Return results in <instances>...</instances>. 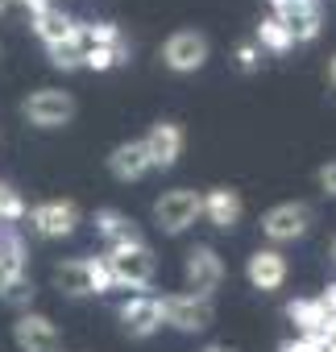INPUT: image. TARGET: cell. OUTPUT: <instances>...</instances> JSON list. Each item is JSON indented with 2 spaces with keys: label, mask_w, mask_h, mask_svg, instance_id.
<instances>
[{
  "label": "cell",
  "mask_w": 336,
  "mask_h": 352,
  "mask_svg": "<svg viewBox=\"0 0 336 352\" xmlns=\"http://www.w3.org/2000/svg\"><path fill=\"white\" fill-rule=\"evenodd\" d=\"M108 274H112V286H129V290H145L158 274V261H154V249L145 241H133V245H116L108 249L104 257Z\"/></svg>",
  "instance_id": "cell-1"
},
{
  "label": "cell",
  "mask_w": 336,
  "mask_h": 352,
  "mask_svg": "<svg viewBox=\"0 0 336 352\" xmlns=\"http://www.w3.org/2000/svg\"><path fill=\"white\" fill-rule=\"evenodd\" d=\"M54 286L71 298L83 294H108L112 290V274L104 265V257H71L63 265H54Z\"/></svg>",
  "instance_id": "cell-2"
},
{
  "label": "cell",
  "mask_w": 336,
  "mask_h": 352,
  "mask_svg": "<svg viewBox=\"0 0 336 352\" xmlns=\"http://www.w3.org/2000/svg\"><path fill=\"white\" fill-rule=\"evenodd\" d=\"M212 319H216L212 298H200V294H171V298H162V323H171L175 331H208Z\"/></svg>",
  "instance_id": "cell-3"
},
{
  "label": "cell",
  "mask_w": 336,
  "mask_h": 352,
  "mask_svg": "<svg viewBox=\"0 0 336 352\" xmlns=\"http://www.w3.org/2000/svg\"><path fill=\"white\" fill-rule=\"evenodd\" d=\"M154 220H158V228L166 232V236H179V232H187L196 220H200V195L196 191H166L158 204H154Z\"/></svg>",
  "instance_id": "cell-4"
},
{
  "label": "cell",
  "mask_w": 336,
  "mask_h": 352,
  "mask_svg": "<svg viewBox=\"0 0 336 352\" xmlns=\"http://www.w3.org/2000/svg\"><path fill=\"white\" fill-rule=\"evenodd\" d=\"M162 63L171 67L175 75L200 71V67L208 63V38H204L200 30H179V34H171V38H166V46H162Z\"/></svg>",
  "instance_id": "cell-5"
},
{
  "label": "cell",
  "mask_w": 336,
  "mask_h": 352,
  "mask_svg": "<svg viewBox=\"0 0 336 352\" xmlns=\"http://www.w3.org/2000/svg\"><path fill=\"white\" fill-rule=\"evenodd\" d=\"M25 120L38 124V129H59L75 116V96L71 91H59V87H42L25 100Z\"/></svg>",
  "instance_id": "cell-6"
},
{
  "label": "cell",
  "mask_w": 336,
  "mask_h": 352,
  "mask_svg": "<svg viewBox=\"0 0 336 352\" xmlns=\"http://www.w3.org/2000/svg\"><path fill=\"white\" fill-rule=\"evenodd\" d=\"M274 5V21L286 25V34L295 42H315L324 13H319V0H270Z\"/></svg>",
  "instance_id": "cell-7"
},
{
  "label": "cell",
  "mask_w": 336,
  "mask_h": 352,
  "mask_svg": "<svg viewBox=\"0 0 336 352\" xmlns=\"http://www.w3.org/2000/svg\"><path fill=\"white\" fill-rule=\"evenodd\" d=\"M307 228H311V208L307 204H278V208H270L262 216V232L270 241H278V245L299 241Z\"/></svg>",
  "instance_id": "cell-8"
},
{
  "label": "cell",
  "mask_w": 336,
  "mask_h": 352,
  "mask_svg": "<svg viewBox=\"0 0 336 352\" xmlns=\"http://www.w3.org/2000/svg\"><path fill=\"white\" fill-rule=\"evenodd\" d=\"M224 282V261L216 257L212 245H196L187 253V294H200V298H212V290Z\"/></svg>",
  "instance_id": "cell-9"
},
{
  "label": "cell",
  "mask_w": 336,
  "mask_h": 352,
  "mask_svg": "<svg viewBox=\"0 0 336 352\" xmlns=\"http://www.w3.org/2000/svg\"><path fill=\"white\" fill-rule=\"evenodd\" d=\"M79 224V208L71 199H54V204H38L30 212V228L46 241H59V236H71Z\"/></svg>",
  "instance_id": "cell-10"
},
{
  "label": "cell",
  "mask_w": 336,
  "mask_h": 352,
  "mask_svg": "<svg viewBox=\"0 0 336 352\" xmlns=\"http://www.w3.org/2000/svg\"><path fill=\"white\" fill-rule=\"evenodd\" d=\"M13 340H17L21 352H59V344H63L59 327H54L46 315H34V311H21V315H17Z\"/></svg>",
  "instance_id": "cell-11"
},
{
  "label": "cell",
  "mask_w": 336,
  "mask_h": 352,
  "mask_svg": "<svg viewBox=\"0 0 336 352\" xmlns=\"http://www.w3.org/2000/svg\"><path fill=\"white\" fill-rule=\"evenodd\" d=\"M145 153H149V166L158 170H171L179 157H183V129L175 120H158L149 133H145Z\"/></svg>",
  "instance_id": "cell-12"
},
{
  "label": "cell",
  "mask_w": 336,
  "mask_h": 352,
  "mask_svg": "<svg viewBox=\"0 0 336 352\" xmlns=\"http://www.w3.org/2000/svg\"><path fill=\"white\" fill-rule=\"evenodd\" d=\"M120 327L133 340H145L162 327V298L154 294H133L129 302H120Z\"/></svg>",
  "instance_id": "cell-13"
},
{
  "label": "cell",
  "mask_w": 336,
  "mask_h": 352,
  "mask_svg": "<svg viewBox=\"0 0 336 352\" xmlns=\"http://www.w3.org/2000/svg\"><path fill=\"white\" fill-rule=\"evenodd\" d=\"M241 212H245V204H241V195L233 187H212L208 195H200V216H208L220 232L237 228L241 224Z\"/></svg>",
  "instance_id": "cell-14"
},
{
  "label": "cell",
  "mask_w": 336,
  "mask_h": 352,
  "mask_svg": "<svg viewBox=\"0 0 336 352\" xmlns=\"http://www.w3.org/2000/svg\"><path fill=\"white\" fill-rule=\"evenodd\" d=\"M286 319H291L303 336H311V340H319V344L332 340V319H328V311L319 307V298H295V302H286Z\"/></svg>",
  "instance_id": "cell-15"
},
{
  "label": "cell",
  "mask_w": 336,
  "mask_h": 352,
  "mask_svg": "<svg viewBox=\"0 0 336 352\" xmlns=\"http://www.w3.org/2000/svg\"><path fill=\"white\" fill-rule=\"evenodd\" d=\"M25 257H30V249H25L21 232L5 224L0 228V294H5L17 278H25Z\"/></svg>",
  "instance_id": "cell-16"
},
{
  "label": "cell",
  "mask_w": 336,
  "mask_h": 352,
  "mask_svg": "<svg viewBox=\"0 0 336 352\" xmlns=\"http://www.w3.org/2000/svg\"><path fill=\"white\" fill-rule=\"evenodd\" d=\"M108 170L116 174L120 183H137V179H145L154 166H149V153H145L141 141H120V145L108 153Z\"/></svg>",
  "instance_id": "cell-17"
},
{
  "label": "cell",
  "mask_w": 336,
  "mask_h": 352,
  "mask_svg": "<svg viewBox=\"0 0 336 352\" xmlns=\"http://www.w3.org/2000/svg\"><path fill=\"white\" fill-rule=\"evenodd\" d=\"M245 274H249V282H253L258 290H278V286L286 282V257H282L278 249H258V253L249 257Z\"/></svg>",
  "instance_id": "cell-18"
},
{
  "label": "cell",
  "mask_w": 336,
  "mask_h": 352,
  "mask_svg": "<svg viewBox=\"0 0 336 352\" xmlns=\"http://www.w3.org/2000/svg\"><path fill=\"white\" fill-rule=\"evenodd\" d=\"M96 232L116 249V245H133V241H141V232H137V224L125 216V212H116V208H100L96 212Z\"/></svg>",
  "instance_id": "cell-19"
},
{
  "label": "cell",
  "mask_w": 336,
  "mask_h": 352,
  "mask_svg": "<svg viewBox=\"0 0 336 352\" xmlns=\"http://www.w3.org/2000/svg\"><path fill=\"white\" fill-rule=\"evenodd\" d=\"M75 17H67L59 5H50V9H42V13H34V34L46 42V46H54V42H67V38H75Z\"/></svg>",
  "instance_id": "cell-20"
},
{
  "label": "cell",
  "mask_w": 336,
  "mask_h": 352,
  "mask_svg": "<svg viewBox=\"0 0 336 352\" xmlns=\"http://www.w3.org/2000/svg\"><path fill=\"white\" fill-rule=\"evenodd\" d=\"M75 38H79V46H83V50H96V46H125V34H120V25H112V21L79 25V30H75Z\"/></svg>",
  "instance_id": "cell-21"
},
{
  "label": "cell",
  "mask_w": 336,
  "mask_h": 352,
  "mask_svg": "<svg viewBox=\"0 0 336 352\" xmlns=\"http://www.w3.org/2000/svg\"><path fill=\"white\" fill-rule=\"evenodd\" d=\"M258 42H262L266 50H274V54H286V50L295 46V38L286 34V25L274 21V17H262V25H258Z\"/></svg>",
  "instance_id": "cell-22"
},
{
  "label": "cell",
  "mask_w": 336,
  "mask_h": 352,
  "mask_svg": "<svg viewBox=\"0 0 336 352\" xmlns=\"http://www.w3.org/2000/svg\"><path fill=\"white\" fill-rule=\"evenodd\" d=\"M46 54H50V67H59V71H79V67H83V46H79V38L54 42V46H46Z\"/></svg>",
  "instance_id": "cell-23"
},
{
  "label": "cell",
  "mask_w": 336,
  "mask_h": 352,
  "mask_svg": "<svg viewBox=\"0 0 336 352\" xmlns=\"http://www.w3.org/2000/svg\"><path fill=\"white\" fill-rule=\"evenodd\" d=\"M120 63H129V42H125V46H96V50H83V67H92V71H112V67H120Z\"/></svg>",
  "instance_id": "cell-24"
},
{
  "label": "cell",
  "mask_w": 336,
  "mask_h": 352,
  "mask_svg": "<svg viewBox=\"0 0 336 352\" xmlns=\"http://www.w3.org/2000/svg\"><path fill=\"white\" fill-rule=\"evenodd\" d=\"M17 220H25V199L5 183V187H0V224H17Z\"/></svg>",
  "instance_id": "cell-25"
},
{
  "label": "cell",
  "mask_w": 336,
  "mask_h": 352,
  "mask_svg": "<svg viewBox=\"0 0 336 352\" xmlns=\"http://www.w3.org/2000/svg\"><path fill=\"white\" fill-rule=\"evenodd\" d=\"M34 294H38V290H34V282H25V278H17V282H13V286L5 290V294H0V298H9L13 307H25V302H34Z\"/></svg>",
  "instance_id": "cell-26"
},
{
  "label": "cell",
  "mask_w": 336,
  "mask_h": 352,
  "mask_svg": "<svg viewBox=\"0 0 336 352\" xmlns=\"http://www.w3.org/2000/svg\"><path fill=\"white\" fill-rule=\"evenodd\" d=\"M258 63H262L258 42H241V46H237V67H241V71H258Z\"/></svg>",
  "instance_id": "cell-27"
},
{
  "label": "cell",
  "mask_w": 336,
  "mask_h": 352,
  "mask_svg": "<svg viewBox=\"0 0 336 352\" xmlns=\"http://www.w3.org/2000/svg\"><path fill=\"white\" fill-rule=\"evenodd\" d=\"M278 352H324V344H319V340H311V336H299V340H286Z\"/></svg>",
  "instance_id": "cell-28"
},
{
  "label": "cell",
  "mask_w": 336,
  "mask_h": 352,
  "mask_svg": "<svg viewBox=\"0 0 336 352\" xmlns=\"http://www.w3.org/2000/svg\"><path fill=\"white\" fill-rule=\"evenodd\" d=\"M319 187H324L328 195H336V162H328V166L319 170Z\"/></svg>",
  "instance_id": "cell-29"
},
{
  "label": "cell",
  "mask_w": 336,
  "mask_h": 352,
  "mask_svg": "<svg viewBox=\"0 0 336 352\" xmlns=\"http://www.w3.org/2000/svg\"><path fill=\"white\" fill-rule=\"evenodd\" d=\"M319 307L328 311V319H336V286H328V290L319 294Z\"/></svg>",
  "instance_id": "cell-30"
},
{
  "label": "cell",
  "mask_w": 336,
  "mask_h": 352,
  "mask_svg": "<svg viewBox=\"0 0 336 352\" xmlns=\"http://www.w3.org/2000/svg\"><path fill=\"white\" fill-rule=\"evenodd\" d=\"M21 5H25L30 13H42V9H50V5H54V0H21Z\"/></svg>",
  "instance_id": "cell-31"
},
{
  "label": "cell",
  "mask_w": 336,
  "mask_h": 352,
  "mask_svg": "<svg viewBox=\"0 0 336 352\" xmlns=\"http://www.w3.org/2000/svg\"><path fill=\"white\" fill-rule=\"evenodd\" d=\"M13 9H21V0H0V17H9Z\"/></svg>",
  "instance_id": "cell-32"
},
{
  "label": "cell",
  "mask_w": 336,
  "mask_h": 352,
  "mask_svg": "<svg viewBox=\"0 0 336 352\" xmlns=\"http://www.w3.org/2000/svg\"><path fill=\"white\" fill-rule=\"evenodd\" d=\"M200 352H233L229 344H208V348H200Z\"/></svg>",
  "instance_id": "cell-33"
},
{
  "label": "cell",
  "mask_w": 336,
  "mask_h": 352,
  "mask_svg": "<svg viewBox=\"0 0 336 352\" xmlns=\"http://www.w3.org/2000/svg\"><path fill=\"white\" fill-rule=\"evenodd\" d=\"M328 75H332V87H336V58L328 63Z\"/></svg>",
  "instance_id": "cell-34"
},
{
  "label": "cell",
  "mask_w": 336,
  "mask_h": 352,
  "mask_svg": "<svg viewBox=\"0 0 336 352\" xmlns=\"http://www.w3.org/2000/svg\"><path fill=\"white\" fill-rule=\"evenodd\" d=\"M324 352H336V344H324Z\"/></svg>",
  "instance_id": "cell-35"
},
{
  "label": "cell",
  "mask_w": 336,
  "mask_h": 352,
  "mask_svg": "<svg viewBox=\"0 0 336 352\" xmlns=\"http://www.w3.org/2000/svg\"><path fill=\"white\" fill-rule=\"evenodd\" d=\"M332 261H336V241H332Z\"/></svg>",
  "instance_id": "cell-36"
},
{
  "label": "cell",
  "mask_w": 336,
  "mask_h": 352,
  "mask_svg": "<svg viewBox=\"0 0 336 352\" xmlns=\"http://www.w3.org/2000/svg\"><path fill=\"white\" fill-rule=\"evenodd\" d=\"M0 187H5V183H0Z\"/></svg>",
  "instance_id": "cell-37"
}]
</instances>
